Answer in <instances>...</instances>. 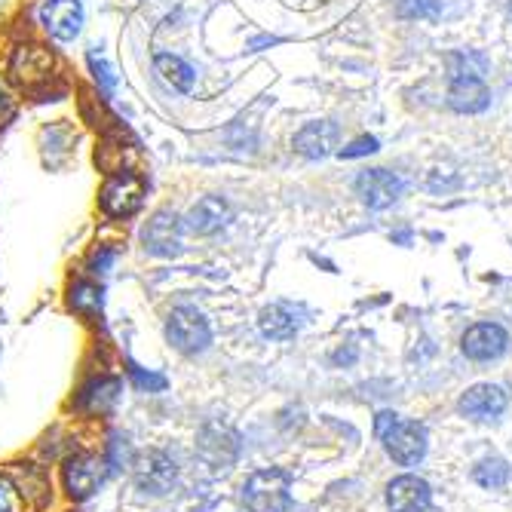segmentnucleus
<instances>
[{
    "label": "nucleus",
    "mask_w": 512,
    "mask_h": 512,
    "mask_svg": "<svg viewBox=\"0 0 512 512\" xmlns=\"http://www.w3.org/2000/svg\"><path fill=\"white\" fill-rule=\"evenodd\" d=\"M53 71V56L50 50H43V46H19L16 56H13V77L19 83H34V80H43L50 77Z\"/></svg>",
    "instance_id": "a211bd4d"
},
{
    "label": "nucleus",
    "mask_w": 512,
    "mask_h": 512,
    "mask_svg": "<svg viewBox=\"0 0 512 512\" xmlns=\"http://www.w3.org/2000/svg\"><path fill=\"white\" fill-rule=\"evenodd\" d=\"M71 307L74 310H99L102 307V286H96V283L71 286Z\"/></svg>",
    "instance_id": "b1692460"
},
{
    "label": "nucleus",
    "mask_w": 512,
    "mask_h": 512,
    "mask_svg": "<svg viewBox=\"0 0 512 512\" xmlns=\"http://www.w3.org/2000/svg\"><path fill=\"white\" fill-rule=\"evenodd\" d=\"M132 476H135L138 491H145L151 497H163L172 491L178 470H175V460L166 451H145V454L135 457Z\"/></svg>",
    "instance_id": "0eeeda50"
},
{
    "label": "nucleus",
    "mask_w": 512,
    "mask_h": 512,
    "mask_svg": "<svg viewBox=\"0 0 512 512\" xmlns=\"http://www.w3.org/2000/svg\"><path fill=\"white\" fill-rule=\"evenodd\" d=\"M148 197V181L135 172H114L108 184L102 188V209L111 218H132L135 212H142Z\"/></svg>",
    "instance_id": "39448f33"
},
{
    "label": "nucleus",
    "mask_w": 512,
    "mask_h": 512,
    "mask_svg": "<svg viewBox=\"0 0 512 512\" xmlns=\"http://www.w3.org/2000/svg\"><path fill=\"white\" fill-rule=\"evenodd\" d=\"M111 261H114V252L111 249L96 252V258H92V273H105L111 267Z\"/></svg>",
    "instance_id": "bb28decb"
},
{
    "label": "nucleus",
    "mask_w": 512,
    "mask_h": 512,
    "mask_svg": "<svg viewBox=\"0 0 512 512\" xmlns=\"http://www.w3.org/2000/svg\"><path fill=\"white\" fill-rule=\"evenodd\" d=\"M506 393L497 384H476L460 396V411L473 417V421H491V417L503 414Z\"/></svg>",
    "instance_id": "f3484780"
},
{
    "label": "nucleus",
    "mask_w": 512,
    "mask_h": 512,
    "mask_svg": "<svg viewBox=\"0 0 512 512\" xmlns=\"http://www.w3.org/2000/svg\"><path fill=\"white\" fill-rule=\"evenodd\" d=\"M243 503L249 512H289L292 509V476L279 467L255 470L243 485Z\"/></svg>",
    "instance_id": "7ed1b4c3"
},
{
    "label": "nucleus",
    "mask_w": 512,
    "mask_h": 512,
    "mask_svg": "<svg viewBox=\"0 0 512 512\" xmlns=\"http://www.w3.org/2000/svg\"><path fill=\"white\" fill-rule=\"evenodd\" d=\"M338 126L329 123V120H316V123H307L298 135H295V151L307 160H322L329 157L332 148L338 145Z\"/></svg>",
    "instance_id": "dca6fc26"
},
{
    "label": "nucleus",
    "mask_w": 512,
    "mask_h": 512,
    "mask_svg": "<svg viewBox=\"0 0 512 512\" xmlns=\"http://www.w3.org/2000/svg\"><path fill=\"white\" fill-rule=\"evenodd\" d=\"M509 16H512V4H509Z\"/></svg>",
    "instance_id": "c85d7f7f"
},
{
    "label": "nucleus",
    "mask_w": 512,
    "mask_h": 512,
    "mask_svg": "<svg viewBox=\"0 0 512 512\" xmlns=\"http://www.w3.org/2000/svg\"><path fill=\"white\" fill-rule=\"evenodd\" d=\"M396 13L402 19H439L442 4L439 0H396Z\"/></svg>",
    "instance_id": "4be33fe9"
},
{
    "label": "nucleus",
    "mask_w": 512,
    "mask_h": 512,
    "mask_svg": "<svg viewBox=\"0 0 512 512\" xmlns=\"http://www.w3.org/2000/svg\"><path fill=\"white\" fill-rule=\"evenodd\" d=\"M378 148H381V142L375 135H362V138H356V142H350L347 148H341L338 157L341 160H359V157H368V154H378Z\"/></svg>",
    "instance_id": "393cba45"
},
{
    "label": "nucleus",
    "mask_w": 512,
    "mask_h": 512,
    "mask_svg": "<svg viewBox=\"0 0 512 512\" xmlns=\"http://www.w3.org/2000/svg\"><path fill=\"white\" fill-rule=\"evenodd\" d=\"M166 338L181 353H203L212 344V329L197 307H175L166 319Z\"/></svg>",
    "instance_id": "423d86ee"
},
{
    "label": "nucleus",
    "mask_w": 512,
    "mask_h": 512,
    "mask_svg": "<svg viewBox=\"0 0 512 512\" xmlns=\"http://www.w3.org/2000/svg\"><path fill=\"white\" fill-rule=\"evenodd\" d=\"M301 325H304V310L289 304V301H279V304L264 307L261 319H258L261 335L270 338V341H289V338H295Z\"/></svg>",
    "instance_id": "4468645a"
},
{
    "label": "nucleus",
    "mask_w": 512,
    "mask_h": 512,
    "mask_svg": "<svg viewBox=\"0 0 512 512\" xmlns=\"http://www.w3.org/2000/svg\"><path fill=\"white\" fill-rule=\"evenodd\" d=\"M227 221H230V206L221 197H203L184 215V230H191L197 237H212Z\"/></svg>",
    "instance_id": "2eb2a0df"
},
{
    "label": "nucleus",
    "mask_w": 512,
    "mask_h": 512,
    "mask_svg": "<svg viewBox=\"0 0 512 512\" xmlns=\"http://www.w3.org/2000/svg\"><path fill=\"white\" fill-rule=\"evenodd\" d=\"M375 436L384 442L387 454L402 463V467H414L417 460L427 454V430L417 421H402L393 411H381L375 417Z\"/></svg>",
    "instance_id": "f03ea898"
},
{
    "label": "nucleus",
    "mask_w": 512,
    "mask_h": 512,
    "mask_svg": "<svg viewBox=\"0 0 512 512\" xmlns=\"http://www.w3.org/2000/svg\"><path fill=\"white\" fill-rule=\"evenodd\" d=\"M89 71H92V77H96L99 80V86L105 89V92H111L114 86H117V77H114V71H111V65L96 53V50H92L89 53Z\"/></svg>",
    "instance_id": "a878e982"
},
{
    "label": "nucleus",
    "mask_w": 512,
    "mask_h": 512,
    "mask_svg": "<svg viewBox=\"0 0 512 512\" xmlns=\"http://www.w3.org/2000/svg\"><path fill=\"white\" fill-rule=\"evenodd\" d=\"M451 86H448V105L460 114H479L488 108L491 92L485 86V59L476 53H454L448 59Z\"/></svg>",
    "instance_id": "f257e3e1"
},
{
    "label": "nucleus",
    "mask_w": 512,
    "mask_h": 512,
    "mask_svg": "<svg viewBox=\"0 0 512 512\" xmlns=\"http://www.w3.org/2000/svg\"><path fill=\"white\" fill-rule=\"evenodd\" d=\"M0 512H10V500H7V491L0 485Z\"/></svg>",
    "instance_id": "cd10ccee"
},
{
    "label": "nucleus",
    "mask_w": 512,
    "mask_h": 512,
    "mask_svg": "<svg viewBox=\"0 0 512 512\" xmlns=\"http://www.w3.org/2000/svg\"><path fill=\"white\" fill-rule=\"evenodd\" d=\"M40 22L56 40H74L83 31V4L80 0H46Z\"/></svg>",
    "instance_id": "f8f14e48"
},
{
    "label": "nucleus",
    "mask_w": 512,
    "mask_h": 512,
    "mask_svg": "<svg viewBox=\"0 0 512 512\" xmlns=\"http://www.w3.org/2000/svg\"><path fill=\"white\" fill-rule=\"evenodd\" d=\"M129 381L135 390H142V393H163L169 387V381L163 375H157V371H145L135 362H129Z\"/></svg>",
    "instance_id": "5701e85b"
},
{
    "label": "nucleus",
    "mask_w": 512,
    "mask_h": 512,
    "mask_svg": "<svg viewBox=\"0 0 512 512\" xmlns=\"http://www.w3.org/2000/svg\"><path fill=\"white\" fill-rule=\"evenodd\" d=\"M197 457L203 460V467H209V473H227L240 457L237 430L221 421L203 424L197 433Z\"/></svg>",
    "instance_id": "20e7f679"
},
{
    "label": "nucleus",
    "mask_w": 512,
    "mask_h": 512,
    "mask_svg": "<svg viewBox=\"0 0 512 512\" xmlns=\"http://www.w3.org/2000/svg\"><path fill=\"white\" fill-rule=\"evenodd\" d=\"M62 482H65V491L74 500L92 497L102 488V482H105V460H99L96 454H74V457H68L65 467H62Z\"/></svg>",
    "instance_id": "6e6552de"
},
{
    "label": "nucleus",
    "mask_w": 512,
    "mask_h": 512,
    "mask_svg": "<svg viewBox=\"0 0 512 512\" xmlns=\"http://www.w3.org/2000/svg\"><path fill=\"white\" fill-rule=\"evenodd\" d=\"M506 344H509V335L497 322H476L460 338V350L467 353L470 359H476V362L497 359L506 350Z\"/></svg>",
    "instance_id": "9b49d317"
},
{
    "label": "nucleus",
    "mask_w": 512,
    "mask_h": 512,
    "mask_svg": "<svg viewBox=\"0 0 512 512\" xmlns=\"http://www.w3.org/2000/svg\"><path fill=\"white\" fill-rule=\"evenodd\" d=\"M181 234H184V221L169 212V209H160L154 212V218L148 221L145 234H142V243L151 255L157 258H178L184 252V243H181Z\"/></svg>",
    "instance_id": "1a4fd4ad"
},
{
    "label": "nucleus",
    "mask_w": 512,
    "mask_h": 512,
    "mask_svg": "<svg viewBox=\"0 0 512 512\" xmlns=\"http://www.w3.org/2000/svg\"><path fill=\"white\" fill-rule=\"evenodd\" d=\"M433 503V491L421 476H396L387 485V506L393 512H427Z\"/></svg>",
    "instance_id": "ddd939ff"
},
{
    "label": "nucleus",
    "mask_w": 512,
    "mask_h": 512,
    "mask_svg": "<svg viewBox=\"0 0 512 512\" xmlns=\"http://www.w3.org/2000/svg\"><path fill=\"white\" fill-rule=\"evenodd\" d=\"M473 479H476L482 488H503V485L509 482V463L500 460V457L485 460V463H479V467H476Z\"/></svg>",
    "instance_id": "412c9836"
},
{
    "label": "nucleus",
    "mask_w": 512,
    "mask_h": 512,
    "mask_svg": "<svg viewBox=\"0 0 512 512\" xmlns=\"http://www.w3.org/2000/svg\"><path fill=\"white\" fill-rule=\"evenodd\" d=\"M405 191V181L390 169H365L356 178V194L368 209H387Z\"/></svg>",
    "instance_id": "9d476101"
},
{
    "label": "nucleus",
    "mask_w": 512,
    "mask_h": 512,
    "mask_svg": "<svg viewBox=\"0 0 512 512\" xmlns=\"http://www.w3.org/2000/svg\"><path fill=\"white\" fill-rule=\"evenodd\" d=\"M154 65H157V74L172 86V89H178V92H194V86H197V71L184 62L181 56H172V53H160L157 59H154Z\"/></svg>",
    "instance_id": "aec40b11"
},
{
    "label": "nucleus",
    "mask_w": 512,
    "mask_h": 512,
    "mask_svg": "<svg viewBox=\"0 0 512 512\" xmlns=\"http://www.w3.org/2000/svg\"><path fill=\"white\" fill-rule=\"evenodd\" d=\"M120 396V381L117 378H92L89 384L80 387L77 393V408L83 411H108Z\"/></svg>",
    "instance_id": "6ab92c4d"
}]
</instances>
